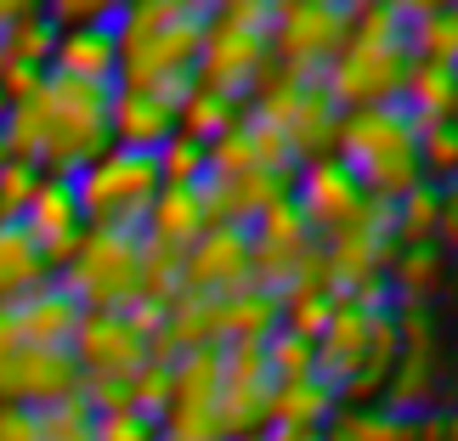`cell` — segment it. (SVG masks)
<instances>
[{
	"label": "cell",
	"mask_w": 458,
	"mask_h": 441,
	"mask_svg": "<svg viewBox=\"0 0 458 441\" xmlns=\"http://www.w3.org/2000/svg\"><path fill=\"white\" fill-rule=\"evenodd\" d=\"M413 68V51H408V23L391 12V6H362L351 17V34L340 46L323 74V91L334 97V108L351 114V108H385V102H402V80Z\"/></svg>",
	"instance_id": "6da1fadb"
},
{
	"label": "cell",
	"mask_w": 458,
	"mask_h": 441,
	"mask_svg": "<svg viewBox=\"0 0 458 441\" xmlns=\"http://www.w3.org/2000/svg\"><path fill=\"white\" fill-rule=\"evenodd\" d=\"M334 158L357 175V187L368 199H385V204H396L408 187L425 182V170H419V119L402 102L340 114Z\"/></svg>",
	"instance_id": "7a4b0ae2"
},
{
	"label": "cell",
	"mask_w": 458,
	"mask_h": 441,
	"mask_svg": "<svg viewBox=\"0 0 458 441\" xmlns=\"http://www.w3.org/2000/svg\"><path fill=\"white\" fill-rule=\"evenodd\" d=\"M57 284L85 311H125L142 300V233L136 226H85Z\"/></svg>",
	"instance_id": "3957f363"
},
{
	"label": "cell",
	"mask_w": 458,
	"mask_h": 441,
	"mask_svg": "<svg viewBox=\"0 0 458 441\" xmlns=\"http://www.w3.org/2000/svg\"><path fill=\"white\" fill-rule=\"evenodd\" d=\"M272 68L267 46V6H216L204 23V46L192 63V85L221 97H250V85Z\"/></svg>",
	"instance_id": "277c9868"
},
{
	"label": "cell",
	"mask_w": 458,
	"mask_h": 441,
	"mask_svg": "<svg viewBox=\"0 0 458 441\" xmlns=\"http://www.w3.org/2000/svg\"><path fill=\"white\" fill-rule=\"evenodd\" d=\"M158 187H165L158 158L136 153V148H108L74 175V199H80L85 226H142Z\"/></svg>",
	"instance_id": "5b68a950"
},
{
	"label": "cell",
	"mask_w": 458,
	"mask_h": 441,
	"mask_svg": "<svg viewBox=\"0 0 458 441\" xmlns=\"http://www.w3.org/2000/svg\"><path fill=\"white\" fill-rule=\"evenodd\" d=\"M351 12L345 0H272L267 6V46L272 63L289 74L317 80L323 68L340 57L345 34H351Z\"/></svg>",
	"instance_id": "8992f818"
},
{
	"label": "cell",
	"mask_w": 458,
	"mask_h": 441,
	"mask_svg": "<svg viewBox=\"0 0 458 441\" xmlns=\"http://www.w3.org/2000/svg\"><path fill=\"white\" fill-rule=\"evenodd\" d=\"M80 396V362L68 345H29L12 306H0V402L17 408H51Z\"/></svg>",
	"instance_id": "52a82bcc"
},
{
	"label": "cell",
	"mask_w": 458,
	"mask_h": 441,
	"mask_svg": "<svg viewBox=\"0 0 458 441\" xmlns=\"http://www.w3.org/2000/svg\"><path fill=\"white\" fill-rule=\"evenodd\" d=\"M323 243V272L334 294H368L385 289V267L396 255V233H391V204L368 199L351 221H340L334 233L317 238Z\"/></svg>",
	"instance_id": "ba28073f"
},
{
	"label": "cell",
	"mask_w": 458,
	"mask_h": 441,
	"mask_svg": "<svg viewBox=\"0 0 458 441\" xmlns=\"http://www.w3.org/2000/svg\"><path fill=\"white\" fill-rule=\"evenodd\" d=\"M165 328V306L136 300L125 311H85L68 351H74L80 374H136L148 362V345Z\"/></svg>",
	"instance_id": "9c48e42d"
},
{
	"label": "cell",
	"mask_w": 458,
	"mask_h": 441,
	"mask_svg": "<svg viewBox=\"0 0 458 441\" xmlns=\"http://www.w3.org/2000/svg\"><path fill=\"white\" fill-rule=\"evenodd\" d=\"M267 419H272L267 340L221 345V425H226V436H260Z\"/></svg>",
	"instance_id": "30bf717a"
},
{
	"label": "cell",
	"mask_w": 458,
	"mask_h": 441,
	"mask_svg": "<svg viewBox=\"0 0 458 441\" xmlns=\"http://www.w3.org/2000/svg\"><path fill=\"white\" fill-rule=\"evenodd\" d=\"M255 284V255H250V226L216 221L209 233L182 250V289L199 294H238Z\"/></svg>",
	"instance_id": "8fae6325"
},
{
	"label": "cell",
	"mask_w": 458,
	"mask_h": 441,
	"mask_svg": "<svg viewBox=\"0 0 458 441\" xmlns=\"http://www.w3.org/2000/svg\"><path fill=\"white\" fill-rule=\"evenodd\" d=\"M175 108H182V91H158V85H114V102H108L114 148L158 153L175 136Z\"/></svg>",
	"instance_id": "7c38bea8"
},
{
	"label": "cell",
	"mask_w": 458,
	"mask_h": 441,
	"mask_svg": "<svg viewBox=\"0 0 458 441\" xmlns=\"http://www.w3.org/2000/svg\"><path fill=\"white\" fill-rule=\"evenodd\" d=\"M294 204H301V216L311 221V233L323 238L340 221L357 216V209L368 204V192L357 187V175L328 153V158H306V165H294Z\"/></svg>",
	"instance_id": "4fadbf2b"
},
{
	"label": "cell",
	"mask_w": 458,
	"mask_h": 441,
	"mask_svg": "<svg viewBox=\"0 0 458 441\" xmlns=\"http://www.w3.org/2000/svg\"><path fill=\"white\" fill-rule=\"evenodd\" d=\"M23 226H29V238L46 250L51 272H57L63 260L74 255L80 233H85V216H80L74 182H68V175H40V187H34V199H29V209H23Z\"/></svg>",
	"instance_id": "5bb4252c"
},
{
	"label": "cell",
	"mask_w": 458,
	"mask_h": 441,
	"mask_svg": "<svg viewBox=\"0 0 458 441\" xmlns=\"http://www.w3.org/2000/svg\"><path fill=\"white\" fill-rule=\"evenodd\" d=\"M294 192V170H238V175H204V204L209 221L250 226L260 209Z\"/></svg>",
	"instance_id": "9a60e30c"
},
{
	"label": "cell",
	"mask_w": 458,
	"mask_h": 441,
	"mask_svg": "<svg viewBox=\"0 0 458 441\" xmlns=\"http://www.w3.org/2000/svg\"><path fill=\"white\" fill-rule=\"evenodd\" d=\"M209 170L204 175H238V170H294V153L284 142V131L260 125L255 114H243L226 136H216V142L204 148Z\"/></svg>",
	"instance_id": "2e32d148"
},
{
	"label": "cell",
	"mask_w": 458,
	"mask_h": 441,
	"mask_svg": "<svg viewBox=\"0 0 458 441\" xmlns=\"http://www.w3.org/2000/svg\"><path fill=\"white\" fill-rule=\"evenodd\" d=\"M209 226L216 221H209V204H204V182H192V187H158V199L148 204L136 233L148 243H165V250H192Z\"/></svg>",
	"instance_id": "e0dca14e"
},
{
	"label": "cell",
	"mask_w": 458,
	"mask_h": 441,
	"mask_svg": "<svg viewBox=\"0 0 458 441\" xmlns=\"http://www.w3.org/2000/svg\"><path fill=\"white\" fill-rule=\"evenodd\" d=\"M51 74L114 85L119 80V40L114 23H85V29H57V51H51Z\"/></svg>",
	"instance_id": "ac0fdd59"
},
{
	"label": "cell",
	"mask_w": 458,
	"mask_h": 441,
	"mask_svg": "<svg viewBox=\"0 0 458 441\" xmlns=\"http://www.w3.org/2000/svg\"><path fill=\"white\" fill-rule=\"evenodd\" d=\"M12 317H17V328H23L29 345H68L74 328H80V317H85V306L57 284V277H51L46 289L12 300Z\"/></svg>",
	"instance_id": "d6986e66"
},
{
	"label": "cell",
	"mask_w": 458,
	"mask_h": 441,
	"mask_svg": "<svg viewBox=\"0 0 458 441\" xmlns=\"http://www.w3.org/2000/svg\"><path fill=\"white\" fill-rule=\"evenodd\" d=\"M51 277H57V272H51L46 250L29 238V226L23 221H0V306H12V300L46 289Z\"/></svg>",
	"instance_id": "ffe728a7"
},
{
	"label": "cell",
	"mask_w": 458,
	"mask_h": 441,
	"mask_svg": "<svg viewBox=\"0 0 458 441\" xmlns=\"http://www.w3.org/2000/svg\"><path fill=\"white\" fill-rule=\"evenodd\" d=\"M334 136H340V108H334V97L323 91V80H306L301 108H294L289 125H284V142L294 153V165H306V158H328Z\"/></svg>",
	"instance_id": "44dd1931"
},
{
	"label": "cell",
	"mask_w": 458,
	"mask_h": 441,
	"mask_svg": "<svg viewBox=\"0 0 458 441\" xmlns=\"http://www.w3.org/2000/svg\"><path fill=\"white\" fill-rule=\"evenodd\" d=\"M447 277V250L442 243H396L391 267H385V289L391 306H425Z\"/></svg>",
	"instance_id": "7402d4cb"
},
{
	"label": "cell",
	"mask_w": 458,
	"mask_h": 441,
	"mask_svg": "<svg viewBox=\"0 0 458 441\" xmlns=\"http://www.w3.org/2000/svg\"><path fill=\"white\" fill-rule=\"evenodd\" d=\"M323 441H419V425L385 402H340L323 425Z\"/></svg>",
	"instance_id": "603a6c76"
},
{
	"label": "cell",
	"mask_w": 458,
	"mask_h": 441,
	"mask_svg": "<svg viewBox=\"0 0 458 441\" xmlns=\"http://www.w3.org/2000/svg\"><path fill=\"white\" fill-rule=\"evenodd\" d=\"M334 408H340V391L323 379V374H306V379H277L272 385V419L267 425H311L323 430Z\"/></svg>",
	"instance_id": "cb8c5ba5"
},
{
	"label": "cell",
	"mask_w": 458,
	"mask_h": 441,
	"mask_svg": "<svg viewBox=\"0 0 458 441\" xmlns=\"http://www.w3.org/2000/svg\"><path fill=\"white\" fill-rule=\"evenodd\" d=\"M402 108H408L419 125L453 119V108H458V68L453 63H413L408 80H402Z\"/></svg>",
	"instance_id": "d4e9b609"
},
{
	"label": "cell",
	"mask_w": 458,
	"mask_h": 441,
	"mask_svg": "<svg viewBox=\"0 0 458 441\" xmlns=\"http://www.w3.org/2000/svg\"><path fill=\"white\" fill-rule=\"evenodd\" d=\"M277 317H284V306H277L272 289H238V294H221V345L233 340H272L277 334Z\"/></svg>",
	"instance_id": "484cf974"
},
{
	"label": "cell",
	"mask_w": 458,
	"mask_h": 441,
	"mask_svg": "<svg viewBox=\"0 0 458 441\" xmlns=\"http://www.w3.org/2000/svg\"><path fill=\"white\" fill-rule=\"evenodd\" d=\"M243 119V102L238 97H221V91H204V85H187L182 91V108H175V131L192 136V142H216Z\"/></svg>",
	"instance_id": "4316f807"
},
{
	"label": "cell",
	"mask_w": 458,
	"mask_h": 441,
	"mask_svg": "<svg viewBox=\"0 0 458 441\" xmlns=\"http://www.w3.org/2000/svg\"><path fill=\"white\" fill-rule=\"evenodd\" d=\"M51 51H57V23L46 12L17 17L12 29H0V63H29V68L51 74Z\"/></svg>",
	"instance_id": "83f0119b"
},
{
	"label": "cell",
	"mask_w": 458,
	"mask_h": 441,
	"mask_svg": "<svg viewBox=\"0 0 458 441\" xmlns=\"http://www.w3.org/2000/svg\"><path fill=\"white\" fill-rule=\"evenodd\" d=\"M408 23V51L413 63H453L458 68V17L447 12H425V17H402Z\"/></svg>",
	"instance_id": "f1b7e54d"
},
{
	"label": "cell",
	"mask_w": 458,
	"mask_h": 441,
	"mask_svg": "<svg viewBox=\"0 0 458 441\" xmlns=\"http://www.w3.org/2000/svg\"><path fill=\"white\" fill-rule=\"evenodd\" d=\"M391 233L396 243H436V187L419 182L391 204Z\"/></svg>",
	"instance_id": "f546056e"
},
{
	"label": "cell",
	"mask_w": 458,
	"mask_h": 441,
	"mask_svg": "<svg viewBox=\"0 0 458 441\" xmlns=\"http://www.w3.org/2000/svg\"><path fill=\"white\" fill-rule=\"evenodd\" d=\"M419 170H425L430 187L458 182V125H453V119L419 125Z\"/></svg>",
	"instance_id": "4dcf8cb0"
},
{
	"label": "cell",
	"mask_w": 458,
	"mask_h": 441,
	"mask_svg": "<svg viewBox=\"0 0 458 441\" xmlns=\"http://www.w3.org/2000/svg\"><path fill=\"white\" fill-rule=\"evenodd\" d=\"M175 294H182V250L142 238V300L148 306H170Z\"/></svg>",
	"instance_id": "1f68e13d"
},
{
	"label": "cell",
	"mask_w": 458,
	"mask_h": 441,
	"mask_svg": "<svg viewBox=\"0 0 458 441\" xmlns=\"http://www.w3.org/2000/svg\"><path fill=\"white\" fill-rule=\"evenodd\" d=\"M34 419H40V441H97V413H91L85 396L51 402V408H40Z\"/></svg>",
	"instance_id": "d6a6232c"
},
{
	"label": "cell",
	"mask_w": 458,
	"mask_h": 441,
	"mask_svg": "<svg viewBox=\"0 0 458 441\" xmlns=\"http://www.w3.org/2000/svg\"><path fill=\"white\" fill-rule=\"evenodd\" d=\"M153 158H158V175H165V187H192V182H204V170H209L204 142H192V136H182V131H175Z\"/></svg>",
	"instance_id": "836d02e7"
},
{
	"label": "cell",
	"mask_w": 458,
	"mask_h": 441,
	"mask_svg": "<svg viewBox=\"0 0 458 441\" xmlns=\"http://www.w3.org/2000/svg\"><path fill=\"white\" fill-rule=\"evenodd\" d=\"M277 306H284L277 328H284V334H301V340H311V345H317V334L328 328L334 294H277Z\"/></svg>",
	"instance_id": "e575fe53"
},
{
	"label": "cell",
	"mask_w": 458,
	"mask_h": 441,
	"mask_svg": "<svg viewBox=\"0 0 458 441\" xmlns=\"http://www.w3.org/2000/svg\"><path fill=\"white\" fill-rule=\"evenodd\" d=\"M267 368H272V385L277 379H306V374H317V345L301 340V334L277 328L272 340H267Z\"/></svg>",
	"instance_id": "d590c367"
},
{
	"label": "cell",
	"mask_w": 458,
	"mask_h": 441,
	"mask_svg": "<svg viewBox=\"0 0 458 441\" xmlns=\"http://www.w3.org/2000/svg\"><path fill=\"white\" fill-rule=\"evenodd\" d=\"M40 165H29V158H6L0 165V221H23V209L34 199V187H40Z\"/></svg>",
	"instance_id": "8d00e7d4"
},
{
	"label": "cell",
	"mask_w": 458,
	"mask_h": 441,
	"mask_svg": "<svg viewBox=\"0 0 458 441\" xmlns=\"http://www.w3.org/2000/svg\"><path fill=\"white\" fill-rule=\"evenodd\" d=\"M97 441H165L158 436V419L142 413V408H108V413H97Z\"/></svg>",
	"instance_id": "74e56055"
},
{
	"label": "cell",
	"mask_w": 458,
	"mask_h": 441,
	"mask_svg": "<svg viewBox=\"0 0 458 441\" xmlns=\"http://www.w3.org/2000/svg\"><path fill=\"white\" fill-rule=\"evenodd\" d=\"M131 408H142V413H165L170 408V362H142L131 374Z\"/></svg>",
	"instance_id": "f35d334b"
},
{
	"label": "cell",
	"mask_w": 458,
	"mask_h": 441,
	"mask_svg": "<svg viewBox=\"0 0 458 441\" xmlns=\"http://www.w3.org/2000/svg\"><path fill=\"white\" fill-rule=\"evenodd\" d=\"M125 0H46V17L57 29H85V23H114Z\"/></svg>",
	"instance_id": "ab89813d"
},
{
	"label": "cell",
	"mask_w": 458,
	"mask_h": 441,
	"mask_svg": "<svg viewBox=\"0 0 458 441\" xmlns=\"http://www.w3.org/2000/svg\"><path fill=\"white\" fill-rule=\"evenodd\" d=\"M46 80H51L46 68H29V63H0V102H6V108H17V102H34Z\"/></svg>",
	"instance_id": "60d3db41"
},
{
	"label": "cell",
	"mask_w": 458,
	"mask_h": 441,
	"mask_svg": "<svg viewBox=\"0 0 458 441\" xmlns=\"http://www.w3.org/2000/svg\"><path fill=\"white\" fill-rule=\"evenodd\" d=\"M436 243H442V250H458V182L436 187Z\"/></svg>",
	"instance_id": "b9f144b4"
},
{
	"label": "cell",
	"mask_w": 458,
	"mask_h": 441,
	"mask_svg": "<svg viewBox=\"0 0 458 441\" xmlns=\"http://www.w3.org/2000/svg\"><path fill=\"white\" fill-rule=\"evenodd\" d=\"M0 441H40V419H34V408L0 402Z\"/></svg>",
	"instance_id": "7bdbcfd3"
},
{
	"label": "cell",
	"mask_w": 458,
	"mask_h": 441,
	"mask_svg": "<svg viewBox=\"0 0 458 441\" xmlns=\"http://www.w3.org/2000/svg\"><path fill=\"white\" fill-rule=\"evenodd\" d=\"M396 17H425V12H447V6H458V0H385Z\"/></svg>",
	"instance_id": "ee69618b"
},
{
	"label": "cell",
	"mask_w": 458,
	"mask_h": 441,
	"mask_svg": "<svg viewBox=\"0 0 458 441\" xmlns=\"http://www.w3.org/2000/svg\"><path fill=\"white\" fill-rule=\"evenodd\" d=\"M260 441H323V430H311V425H267Z\"/></svg>",
	"instance_id": "f6af8a7d"
},
{
	"label": "cell",
	"mask_w": 458,
	"mask_h": 441,
	"mask_svg": "<svg viewBox=\"0 0 458 441\" xmlns=\"http://www.w3.org/2000/svg\"><path fill=\"white\" fill-rule=\"evenodd\" d=\"M34 12H46V0H0V29H12L17 17H34Z\"/></svg>",
	"instance_id": "bcb514c9"
},
{
	"label": "cell",
	"mask_w": 458,
	"mask_h": 441,
	"mask_svg": "<svg viewBox=\"0 0 458 441\" xmlns=\"http://www.w3.org/2000/svg\"><path fill=\"white\" fill-rule=\"evenodd\" d=\"M413 425H419V441H447V419H436V413H419Z\"/></svg>",
	"instance_id": "7dc6e473"
},
{
	"label": "cell",
	"mask_w": 458,
	"mask_h": 441,
	"mask_svg": "<svg viewBox=\"0 0 458 441\" xmlns=\"http://www.w3.org/2000/svg\"><path fill=\"white\" fill-rule=\"evenodd\" d=\"M345 6H351V12H362V6H385V0H345Z\"/></svg>",
	"instance_id": "c3c4849f"
},
{
	"label": "cell",
	"mask_w": 458,
	"mask_h": 441,
	"mask_svg": "<svg viewBox=\"0 0 458 441\" xmlns=\"http://www.w3.org/2000/svg\"><path fill=\"white\" fill-rule=\"evenodd\" d=\"M447 441H458V413H453V419H447Z\"/></svg>",
	"instance_id": "681fc988"
},
{
	"label": "cell",
	"mask_w": 458,
	"mask_h": 441,
	"mask_svg": "<svg viewBox=\"0 0 458 441\" xmlns=\"http://www.w3.org/2000/svg\"><path fill=\"white\" fill-rule=\"evenodd\" d=\"M226 441H260V436H226Z\"/></svg>",
	"instance_id": "f907efd6"
},
{
	"label": "cell",
	"mask_w": 458,
	"mask_h": 441,
	"mask_svg": "<svg viewBox=\"0 0 458 441\" xmlns=\"http://www.w3.org/2000/svg\"><path fill=\"white\" fill-rule=\"evenodd\" d=\"M0 165H6V136H0Z\"/></svg>",
	"instance_id": "816d5d0a"
},
{
	"label": "cell",
	"mask_w": 458,
	"mask_h": 441,
	"mask_svg": "<svg viewBox=\"0 0 458 441\" xmlns=\"http://www.w3.org/2000/svg\"><path fill=\"white\" fill-rule=\"evenodd\" d=\"M453 17H458V6H453Z\"/></svg>",
	"instance_id": "f5cc1de1"
}]
</instances>
